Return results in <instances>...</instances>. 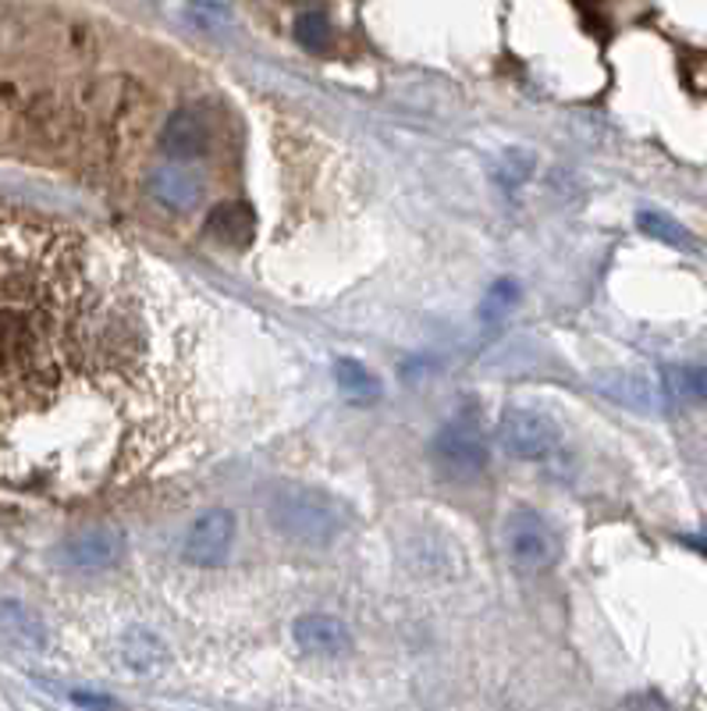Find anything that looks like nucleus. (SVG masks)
<instances>
[{
    "label": "nucleus",
    "mask_w": 707,
    "mask_h": 711,
    "mask_svg": "<svg viewBox=\"0 0 707 711\" xmlns=\"http://www.w3.org/2000/svg\"><path fill=\"white\" fill-rule=\"evenodd\" d=\"M519 299V289H516V281H498L495 289H491V296L484 299V320H498V317H505L512 310V302Z\"/></svg>",
    "instance_id": "18"
},
{
    "label": "nucleus",
    "mask_w": 707,
    "mask_h": 711,
    "mask_svg": "<svg viewBox=\"0 0 707 711\" xmlns=\"http://www.w3.org/2000/svg\"><path fill=\"white\" fill-rule=\"evenodd\" d=\"M295 37L299 43L313 50V54H320L327 43H331V22H327V14L324 11H302L299 14V22H295Z\"/></svg>",
    "instance_id": "16"
},
{
    "label": "nucleus",
    "mask_w": 707,
    "mask_h": 711,
    "mask_svg": "<svg viewBox=\"0 0 707 711\" xmlns=\"http://www.w3.org/2000/svg\"><path fill=\"white\" fill-rule=\"evenodd\" d=\"M501 545L509 563L523 573H544L559 563L562 555L559 530L537 509H527V505H519V509H512L501 519Z\"/></svg>",
    "instance_id": "2"
},
{
    "label": "nucleus",
    "mask_w": 707,
    "mask_h": 711,
    "mask_svg": "<svg viewBox=\"0 0 707 711\" xmlns=\"http://www.w3.org/2000/svg\"><path fill=\"white\" fill-rule=\"evenodd\" d=\"M235 545V516L228 509H210L199 516L189 534H185V563L196 566V569H214L221 566L228 552Z\"/></svg>",
    "instance_id": "5"
},
{
    "label": "nucleus",
    "mask_w": 707,
    "mask_h": 711,
    "mask_svg": "<svg viewBox=\"0 0 707 711\" xmlns=\"http://www.w3.org/2000/svg\"><path fill=\"white\" fill-rule=\"evenodd\" d=\"M334 381H339L342 395L349 402H377L381 399V381L356 360H339V363H334Z\"/></svg>",
    "instance_id": "13"
},
{
    "label": "nucleus",
    "mask_w": 707,
    "mask_h": 711,
    "mask_svg": "<svg viewBox=\"0 0 707 711\" xmlns=\"http://www.w3.org/2000/svg\"><path fill=\"white\" fill-rule=\"evenodd\" d=\"M530 167H533V157H530V154H523V150H509V154L501 157V182L512 185V189H516L519 182L530 178Z\"/></svg>",
    "instance_id": "19"
},
{
    "label": "nucleus",
    "mask_w": 707,
    "mask_h": 711,
    "mask_svg": "<svg viewBox=\"0 0 707 711\" xmlns=\"http://www.w3.org/2000/svg\"><path fill=\"white\" fill-rule=\"evenodd\" d=\"M683 540H686V545H689V548H697V552H700V555L707 558V537H683Z\"/></svg>",
    "instance_id": "20"
},
{
    "label": "nucleus",
    "mask_w": 707,
    "mask_h": 711,
    "mask_svg": "<svg viewBox=\"0 0 707 711\" xmlns=\"http://www.w3.org/2000/svg\"><path fill=\"white\" fill-rule=\"evenodd\" d=\"M636 225H640V231H644V235H651V239H662V243L676 246V249H694L689 231L679 221H672V217L658 214V210H640Z\"/></svg>",
    "instance_id": "15"
},
{
    "label": "nucleus",
    "mask_w": 707,
    "mask_h": 711,
    "mask_svg": "<svg viewBox=\"0 0 707 711\" xmlns=\"http://www.w3.org/2000/svg\"><path fill=\"white\" fill-rule=\"evenodd\" d=\"M434 460L441 463L445 473L451 477H477V473L487 470V442L477 427V420L469 416H456L451 423H445L434 437Z\"/></svg>",
    "instance_id": "4"
},
{
    "label": "nucleus",
    "mask_w": 707,
    "mask_h": 711,
    "mask_svg": "<svg viewBox=\"0 0 707 711\" xmlns=\"http://www.w3.org/2000/svg\"><path fill=\"white\" fill-rule=\"evenodd\" d=\"M271 523L295 545L324 548L349 527V509L324 487L289 484L271 502Z\"/></svg>",
    "instance_id": "1"
},
{
    "label": "nucleus",
    "mask_w": 707,
    "mask_h": 711,
    "mask_svg": "<svg viewBox=\"0 0 707 711\" xmlns=\"http://www.w3.org/2000/svg\"><path fill=\"white\" fill-rule=\"evenodd\" d=\"M662 381L668 399L707 405V367H668Z\"/></svg>",
    "instance_id": "14"
},
{
    "label": "nucleus",
    "mask_w": 707,
    "mask_h": 711,
    "mask_svg": "<svg viewBox=\"0 0 707 711\" xmlns=\"http://www.w3.org/2000/svg\"><path fill=\"white\" fill-rule=\"evenodd\" d=\"M146 189L160 207L175 210V214H189L199 207V199L207 196V182L199 178V172H189V167L164 164L157 172H149Z\"/></svg>",
    "instance_id": "9"
},
{
    "label": "nucleus",
    "mask_w": 707,
    "mask_h": 711,
    "mask_svg": "<svg viewBox=\"0 0 707 711\" xmlns=\"http://www.w3.org/2000/svg\"><path fill=\"white\" fill-rule=\"evenodd\" d=\"M125 548H128L125 530L114 527V523H104V527H93L86 534L72 537L69 548H64V558H69V566H75V569L96 573V569H111L122 563Z\"/></svg>",
    "instance_id": "7"
},
{
    "label": "nucleus",
    "mask_w": 707,
    "mask_h": 711,
    "mask_svg": "<svg viewBox=\"0 0 707 711\" xmlns=\"http://www.w3.org/2000/svg\"><path fill=\"white\" fill-rule=\"evenodd\" d=\"M0 616H8V626L14 633H19L22 645H32V648H40L43 645V630H40V622L32 619L22 605H4L0 608Z\"/></svg>",
    "instance_id": "17"
},
{
    "label": "nucleus",
    "mask_w": 707,
    "mask_h": 711,
    "mask_svg": "<svg viewBox=\"0 0 707 711\" xmlns=\"http://www.w3.org/2000/svg\"><path fill=\"white\" fill-rule=\"evenodd\" d=\"M292 640L299 645V651L310 655V658H342L352 651L349 626L334 616H324V612L299 616L292 626Z\"/></svg>",
    "instance_id": "8"
},
{
    "label": "nucleus",
    "mask_w": 707,
    "mask_h": 711,
    "mask_svg": "<svg viewBox=\"0 0 707 711\" xmlns=\"http://www.w3.org/2000/svg\"><path fill=\"white\" fill-rule=\"evenodd\" d=\"M207 228L214 239L225 246H249L252 228H257V214H252V207H246L242 199H228L210 210Z\"/></svg>",
    "instance_id": "11"
},
{
    "label": "nucleus",
    "mask_w": 707,
    "mask_h": 711,
    "mask_svg": "<svg viewBox=\"0 0 707 711\" xmlns=\"http://www.w3.org/2000/svg\"><path fill=\"white\" fill-rule=\"evenodd\" d=\"M498 442L512 460L541 463L559 449L562 431L551 416L537 413V410H523V405H512V410H505L498 420Z\"/></svg>",
    "instance_id": "3"
},
{
    "label": "nucleus",
    "mask_w": 707,
    "mask_h": 711,
    "mask_svg": "<svg viewBox=\"0 0 707 711\" xmlns=\"http://www.w3.org/2000/svg\"><path fill=\"white\" fill-rule=\"evenodd\" d=\"M594 384L604 399H612L618 405H630V410H636V413H651L654 405H658L654 402L658 399L654 395V384L647 378L633 374V370H609V374H597Z\"/></svg>",
    "instance_id": "10"
},
{
    "label": "nucleus",
    "mask_w": 707,
    "mask_h": 711,
    "mask_svg": "<svg viewBox=\"0 0 707 711\" xmlns=\"http://www.w3.org/2000/svg\"><path fill=\"white\" fill-rule=\"evenodd\" d=\"M164 645L157 633L143 630V626H132L122 633V662L132 672H157L164 666Z\"/></svg>",
    "instance_id": "12"
},
{
    "label": "nucleus",
    "mask_w": 707,
    "mask_h": 711,
    "mask_svg": "<svg viewBox=\"0 0 707 711\" xmlns=\"http://www.w3.org/2000/svg\"><path fill=\"white\" fill-rule=\"evenodd\" d=\"M214 146V125L204 111L181 107L175 114H167V122L160 128V150L175 161H196L210 154Z\"/></svg>",
    "instance_id": "6"
}]
</instances>
